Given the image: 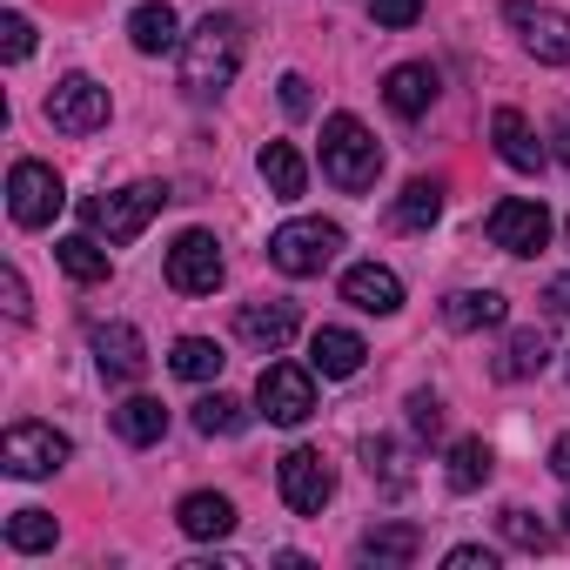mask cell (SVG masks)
Wrapping results in <instances>:
<instances>
[{"mask_svg":"<svg viewBox=\"0 0 570 570\" xmlns=\"http://www.w3.org/2000/svg\"><path fill=\"white\" fill-rule=\"evenodd\" d=\"M242 68V21L235 14H202V28L181 41V95L188 101H222Z\"/></svg>","mask_w":570,"mask_h":570,"instance_id":"cell-1","label":"cell"},{"mask_svg":"<svg viewBox=\"0 0 570 570\" xmlns=\"http://www.w3.org/2000/svg\"><path fill=\"white\" fill-rule=\"evenodd\" d=\"M323 175H330L343 195L376 188V175H383V148H376V135H370L356 115H330V121H323Z\"/></svg>","mask_w":570,"mask_h":570,"instance_id":"cell-2","label":"cell"},{"mask_svg":"<svg viewBox=\"0 0 570 570\" xmlns=\"http://www.w3.org/2000/svg\"><path fill=\"white\" fill-rule=\"evenodd\" d=\"M168 202H175V195H168L161 181H135V188H115V195H88V202H81V222H88L108 248H121V242H135Z\"/></svg>","mask_w":570,"mask_h":570,"instance_id":"cell-3","label":"cell"},{"mask_svg":"<svg viewBox=\"0 0 570 570\" xmlns=\"http://www.w3.org/2000/svg\"><path fill=\"white\" fill-rule=\"evenodd\" d=\"M336 248H343V228L323 222V215L282 222V228L268 235V262H275L282 275H323V268L336 262Z\"/></svg>","mask_w":570,"mask_h":570,"instance_id":"cell-4","label":"cell"},{"mask_svg":"<svg viewBox=\"0 0 570 570\" xmlns=\"http://www.w3.org/2000/svg\"><path fill=\"white\" fill-rule=\"evenodd\" d=\"M161 275H168V289H175V296H215V289H222V242H215L208 228L175 235Z\"/></svg>","mask_w":570,"mask_h":570,"instance_id":"cell-5","label":"cell"},{"mask_svg":"<svg viewBox=\"0 0 570 570\" xmlns=\"http://www.w3.org/2000/svg\"><path fill=\"white\" fill-rule=\"evenodd\" d=\"M503 21L517 28L523 55L543 61V68H570V14L563 8H543V0H510Z\"/></svg>","mask_w":570,"mask_h":570,"instance_id":"cell-6","label":"cell"},{"mask_svg":"<svg viewBox=\"0 0 570 570\" xmlns=\"http://www.w3.org/2000/svg\"><path fill=\"white\" fill-rule=\"evenodd\" d=\"M61 208H68V188H61V175L48 161H14V175H8V215L21 228H48Z\"/></svg>","mask_w":570,"mask_h":570,"instance_id":"cell-7","label":"cell"},{"mask_svg":"<svg viewBox=\"0 0 570 570\" xmlns=\"http://www.w3.org/2000/svg\"><path fill=\"white\" fill-rule=\"evenodd\" d=\"M255 403H262V416H268V423L296 430V423H309V416H316V376H309V370H296V363H268V370H262V383H255Z\"/></svg>","mask_w":570,"mask_h":570,"instance_id":"cell-8","label":"cell"},{"mask_svg":"<svg viewBox=\"0 0 570 570\" xmlns=\"http://www.w3.org/2000/svg\"><path fill=\"white\" fill-rule=\"evenodd\" d=\"M68 456H75V443L55 423H14L8 436H0V463H8V476H55Z\"/></svg>","mask_w":570,"mask_h":570,"instance_id":"cell-9","label":"cell"},{"mask_svg":"<svg viewBox=\"0 0 570 570\" xmlns=\"http://www.w3.org/2000/svg\"><path fill=\"white\" fill-rule=\"evenodd\" d=\"M275 490L296 517H323V503L336 497V470L323 463V450H289L275 463Z\"/></svg>","mask_w":570,"mask_h":570,"instance_id":"cell-10","label":"cell"},{"mask_svg":"<svg viewBox=\"0 0 570 570\" xmlns=\"http://www.w3.org/2000/svg\"><path fill=\"white\" fill-rule=\"evenodd\" d=\"M108 88L95 81V75H61L55 81V95H48V121L61 128V135H101L108 128Z\"/></svg>","mask_w":570,"mask_h":570,"instance_id":"cell-11","label":"cell"},{"mask_svg":"<svg viewBox=\"0 0 570 570\" xmlns=\"http://www.w3.org/2000/svg\"><path fill=\"white\" fill-rule=\"evenodd\" d=\"M490 242H497L503 255H537V248L550 242V208L530 202V195H503V202L490 208Z\"/></svg>","mask_w":570,"mask_h":570,"instance_id":"cell-12","label":"cell"},{"mask_svg":"<svg viewBox=\"0 0 570 570\" xmlns=\"http://www.w3.org/2000/svg\"><path fill=\"white\" fill-rule=\"evenodd\" d=\"M296 330H303V316H296V303H282V296H255V303L235 309V336H242L248 350H262V356L289 350Z\"/></svg>","mask_w":570,"mask_h":570,"instance_id":"cell-13","label":"cell"},{"mask_svg":"<svg viewBox=\"0 0 570 570\" xmlns=\"http://www.w3.org/2000/svg\"><path fill=\"white\" fill-rule=\"evenodd\" d=\"M88 343H95V370L108 383H141L148 376V343H141L135 323H101Z\"/></svg>","mask_w":570,"mask_h":570,"instance_id":"cell-14","label":"cell"},{"mask_svg":"<svg viewBox=\"0 0 570 570\" xmlns=\"http://www.w3.org/2000/svg\"><path fill=\"white\" fill-rule=\"evenodd\" d=\"M343 303L363 309V316H396V309H403V275L383 268V262H356V268L343 275Z\"/></svg>","mask_w":570,"mask_h":570,"instance_id":"cell-15","label":"cell"},{"mask_svg":"<svg viewBox=\"0 0 570 570\" xmlns=\"http://www.w3.org/2000/svg\"><path fill=\"white\" fill-rule=\"evenodd\" d=\"M436 95H443V75H436L430 61H403V68L383 75V101H390L403 121H423V115L436 108Z\"/></svg>","mask_w":570,"mask_h":570,"instance_id":"cell-16","label":"cell"},{"mask_svg":"<svg viewBox=\"0 0 570 570\" xmlns=\"http://www.w3.org/2000/svg\"><path fill=\"white\" fill-rule=\"evenodd\" d=\"M490 141H497V155H503L517 175H537V168H543V141L530 135V121H523L517 108H497V115H490Z\"/></svg>","mask_w":570,"mask_h":570,"instance_id":"cell-17","label":"cell"},{"mask_svg":"<svg viewBox=\"0 0 570 570\" xmlns=\"http://www.w3.org/2000/svg\"><path fill=\"white\" fill-rule=\"evenodd\" d=\"M497 323H510V303L497 289H456V296H443V330L470 336V330H497Z\"/></svg>","mask_w":570,"mask_h":570,"instance_id":"cell-18","label":"cell"},{"mask_svg":"<svg viewBox=\"0 0 570 570\" xmlns=\"http://www.w3.org/2000/svg\"><path fill=\"white\" fill-rule=\"evenodd\" d=\"M416 550H423V530L416 523H376L356 543V557L376 563V570H403V563H416Z\"/></svg>","mask_w":570,"mask_h":570,"instance_id":"cell-19","label":"cell"},{"mask_svg":"<svg viewBox=\"0 0 570 570\" xmlns=\"http://www.w3.org/2000/svg\"><path fill=\"white\" fill-rule=\"evenodd\" d=\"M255 168H262V181H268L275 202H303V188H309V161H303L289 141H262Z\"/></svg>","mask_w":570,"mask_h":570,"instance_id":"cell-20","label":"cell"},{"mask_svg":"<svg viewBox=\"0 0 570 570\" xmlns=\"http://www.w3.org/2000/svg\"><path fill=\"white\" fill-rule=\"evenodd\" d=\"M363 356H370V350H363L356 330H316V336H309V370H316V376H336V383H343V376L363 370Z\"/></svg>","mask_w":570,"mask_h":570,"instance_id":"cell-21","label":"cell"},{"mask_svg":"<svg viewBox=\"0 0 570 570\" xmlns=\"http://www.w3.org/2000/svg\"><path fill=\"white\" fill-rule=\"evenodd\" d=\"M175 523H181V537H202V543H215V537H228V530H235V503H228L222 490H195V497H181Z\"/></svg>","mask_w":570,"mask_h":570,"instance_id":"cell-22","label":"cell"},{"mask_svg":"<svg viewBox=\"0 0 570 570\" xmlns=\"http://www.w3.org/2000/svg\"><path fill=\"white\" fill-rule=\"evenodd\" d=\"M128 41H135L141 55H175V48H181V21H175L168 0H141V8L128 14Z\"/></svg>","mask_w":570,"mask_h":570,"instance_id":"cell-23","label":"cell"},{"mask_svg":"<svg viewBox=\"0 0 570 570\" xmlns=\"http://www.w3.org/2000/svg\"><path fill=\"white\" fill-rule=\"evenodd\" d=\"M543 370H550V336H543V330H510L497 376H503V383H523V376H543Z\"/></svg>","mask_w":570,"mask_h":570,"instance_id":"cell-24","label":"cell"},{"mask_svg":"<svg viewBox=\"0 0 570 570\" xmlns=\"http://www.w3.org/2000/svg\"><path fill=\"white\" fill-rule=\"evenodd\" d=\"M55 262H61L75 282H108V268H115L95 228H88V235H61V242H55Z\"/></svg>","mask_w":570,"mask_h":570,"instance_id":"cell-25","label":"cell"},{"mask_svg":"<svg viewBox=\"0 0 570 570\" xmlns=\"http://www.w3.org/2000/svg\"><path fill=\"white\" fill-rule=\"evenodd\" d=\"M222 343H208V336H181L175 350H168V370L181 376V383H215L222 376Z\"/></svg>","mask_w":570,"mask_h":570,"instance_id":"cell-26","label":"cell"},{"mask_svg":"<svg viewBox=\"0 0 570 570\" xmlns=\"http://www.w3.org/2000/svg\"><path fill=\"white\" fill-rule=\"evenodd\" d=\"M115 430H121V443L148 450V443H161V430H168V410H161L155 396H128V403L115 410Z\"/></svg>","mask_w":570,"mask_h":570,"instance_id":"cell-27","label":"cell"},{"mask_svg":"<svg viewBox=\"0 0 570 570\" xmlns=\"http://www.w3.org/2000/svg\"><path fill=\"white\" fill-rule=\"evenodd\" d=\"M363 463H370V483H383V497H403L410 490V463L390 436H363Z\"/></svg>","mask_w":570,"mask_h":570,"instance_id":"cell-28","label":"cell"},{"mask_svg":"<svg viewBox=\"0 0 570 570\" xmlns=\"http://www.w3.org/2000/svg\"><path fill=\"white\" fill-rule=\"evenodd\" d=\"M490 470H497V456H490V443H483V436L450 443V490H483V483H490Z\"/></svg>","mask_w":570,"mask_h":570,"instance_id":"cell-29","label":"cell"},{"mask_svg":"<svg viewBox=\"0 0 570 570\" xmlns=\"http://www.w3.org/2000/svg\"><path fill=\"white\" fill-rule=\"evenodd\" d=\"M436 215H443V181H423V175H416V181L396 195V228H430Z\"/></svg>","mask_w":570,"mask_h":570,"instance_id":"cell-30","label":"cell"},{"mask_svg":"<svg viewBox=\"0 0 570 570\" xmlns=\"http://www.w3.org/2000/svg\"><path fill=\"white\" fill-rule=\"evenodd\" d=\"M195 430H202V436H242V430H248V410H242L235 396L215 390V396L195 403Z\"/></svg>","mask_w":570,"mask_h":570,"instance_id":"cell-31","label":"cell"},{"mask_svg":"<svg viewBox=\"0 0 570 570\" xmlns=\"http://www.w3.org/2000/svg\"><path fill=\"white\" fill-rule=\"evenodd\" d=\"M55 537H61V523L48 510H14L8 517V543L14 550H55Z\"/></svg>","mask_w":570,"mask_h":570,"instance_id":"cell-32","label":"cell"},{"mask_svg":"<svg viewBox=\"0 0 570 570\" xmlns=\"http://www.w3.org/2000/svg\"><path fill=\"white\" fill-rule=\"evenodd\" d=\"M497 530H503V537H510L517 550H530V557H537V550H550V530H543V523H537L530 510H517V503H510V510L497 517Z\"/></svg>","mask_w":570,"mask_h":570,"instance_id":"cell-33","label":"cell"},{"mask_svg":"<svg viewBox=\"0 0 570 570\" xmlns=\"http://www.w3.org/2000/svg\"><path fill=\"white\" fill-rule=\"evenodd\" d=\"M0 55H8V61L35 55V21L28 14H0Z\"/></svg>","mask_w":570,"mask_h":570,"instance_id":"cell-34","label":"cell"},{"mask_svg":"<svg viewBox=\"0 0 570 570\" xmlns=\"http://www.w3.org/2000/svg\"><path fill=\"white\" fill-rule=\"evenodd\" d=\"M410 430H416V436H430V443L443 436V403H436L430 390H416V396H410Z\"/></svg>","mask_w":570,"mask_h":570,"instance_id":"cell-35","label":"cell"},{"mask_svg":"<svg viewBox=\"0 0 570 570\" xmlns=\"http://www.w3.org/2000/svg\"><path fill=\"white\" fill-rule=\"evenodd\" d=\"M376 28H416L423 21V0H370Z\"/></svg>","mask_w":570,"mask_h":570,"instance_id":"cell-36","label":"cell"},{"mask_svg":"<svg viewBox=\"0 0 570 570\" xmlns=\"http://www.w3.org/2000/svg\"><path fill=\"white\" fill-rule=\"evenodd\" d=\"M0 296H8V316H14V323H28V316H35V303H28V282H21V268H8V275H0Z\"/></svg>","mask_w":570,"mask_h":570,"instance_id":"cell-37","label":"cell"},{"mask_svg":"<svg viewBox=\"0 0 570 570\" xmlns=\"http://www.w3.org/2000/svg\"><path fill=\"white\" fill-rule=\"evenodd\" d=\"M443 563H450V570H497V550H483V543H456Z\"/></svg>","mask_w":570,"mask_h":570,"instance_id":"cell-38","label":"cell"},{"mask_svg":"<svg viewBox=\"0 0 570 570\" xmlns=\"http://www.w3.org/2000/svg\"><path fill=\"white\" fill-rule=\"evenodd\" d=\"M275 88H282V108H289V115H309V108H316V95H309V81H303V75H282Z\"/></svg>","mask_w":570,"mask_h":570,"instance_id":"cell-39","label":"cell"},{"mask_svg":"<svg viewBox=\"0 0 570 570\" xmlns=\"http://www.w3.org/2000/svg\"><path fill=\"white\" fill-rule=\"evenodd\" d=\"M543 303H550L557 316H570V275H557V282H550V289H543Z\"/></svg>","mask_w":570,"mask_h":570,"instance_id":"cell-40","label":"cell"},{"mask_svg":"<svg viewBox=\"0 0 570 570\" xmlns=\"http://www.w3.org/2000/svg\"><path fill=\"white\" fill-rule=\"evenodd\" d=\"M550 470H557V476H563V483H570V430H563V436H557V443H550Z\"/></svg>","mask_w":570,"mask_h":570,"instance_id":"cell-41","label":"cell"},{"mask_svg":"<svg viewBox=\"0 0 570 570\" xmlns=\"http://www.w3.org/2000/svg\"><path fill=\"white\" fill-rule=\"evenodd\" d=\"M557 161H570V108H563V121H557Z\"/></svg>","mask_w":570,"mask_h":570,"instance_id":"cell-42","label":"cell"},{"mask_svg":"<svg viewBox=\"0 0 570 570\" xmlns=\"http://www.w3.org/2000/svg\"><path fill=\"white\" fill-rule=\"evenodd\" d=\"M563 537H570V503H563Z\"/></svg>","mask_w":570,"mask_h":570,"instance_id":"cell-43","label":"cell"},{"mask_svg":"<svg viewBox=\"0 0 570 570\" xmlns=\"http://www.w3.org/2000/svg\"><path fill=\"white\" fill-rule=\"evenodd\" d=\"M563 235H570V222H563Z\"/></svg>","mask_w":570,"mask_h":570,"instance_id":"cell-44","label":"cell"},{"mask_svg":"<svg viewBox=\"0 0 570 570\" xmlns=\"http://www.w3.org/2000/svg\"><path fill=\"white\" fill-rule=\"evenodd\" d=\"M563 370H570V363H563Z\"/></svg>","mask_w":570,"mask_h":570,"instance_id":"cell-45","label":"cell"}]
</instances>
